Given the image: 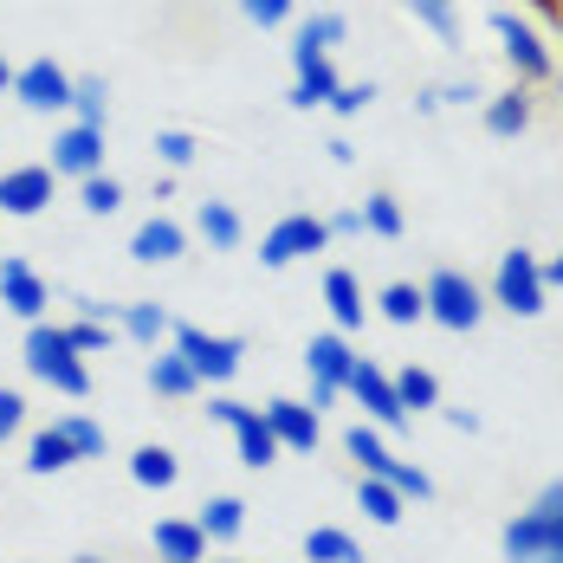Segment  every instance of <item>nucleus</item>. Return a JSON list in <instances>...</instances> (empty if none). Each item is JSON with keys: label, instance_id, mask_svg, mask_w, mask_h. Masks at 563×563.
I'll return each mask as SVG.
<instances>
[{"label": "nucleus", "instance_id": "obj_1", "mask_svg": "<svg viewBox=\"0 0 563 563\" xmlns=\"http://www.w3.org/2000/svg\"><path fill=\"white\" fill-rule=\"evenodd\" d=\"M20 356H26V369L46 383V389L58 395H91V369H85V356L71 350V338H65V324H26V338H20Z\"/></svg>", "mask_w": 563, "mask_h": 563}, {"label": "nucleus", "instance_id": "obj_2", "mask_svg": "<svg viewBox=\"0 0 563 563\" xmlns=\"http://www.w3.org/2000/svg\"><path fill=\"white\" fill-rule=\"evenodd\" d=\"M486 305H499L511 318H544L551 305V285H544V260L531 246H506L493 279H486Z\"/></svg>", "mask_w": 563, "mask_h": 563}, {"label": "nucleus", "instance_id": "obj_3", "mask_svg": "<svg viewBox=\"0 0 563 563\" xmlns=\"http://www.w3.org/2000/svg\"><path fill=\"white\" fill-rule=\"evenodd\" d=\"M421 305H428V324H441L453 338L479 331V318L493 311V305H486V285L466 279L460 266H434V273L421 279Z\"/></svg>", "mask_w": 563, "mask_h": 563}, {"label": "nucleus", "instance_id": "obj_4", "mask_svg": "<svg viewBox=\"0 0 563 563\" xmlns=\"http://www.w3.org/2000/svg\"><path fill=\"white\" fill-rule=\"evenodd\" d=\"M493 33H499V53H506L511 65V85H551L558 78V58H551V46H544V33L531 26V20H518L511 7H499L493 13Z\"/></svg>", "mask_w": 563, "mask_h": 563}, {"label": "nucleus", "instance_id": "obj_5", "mask_svg": "<svg viewBox=\"0 0 563 563\" xmlns=\"http://www.w3.org/2000/svg\"><path fill=\"white\" fill-rule=\"evenodd\" d=\"M169 343L188 356V369L201 376V389H227L246 363V343L240 338H221V331H201V324H175Z\"/></svg>", "mask_w": 563, "mask_h": 563}, {"label": "nucleus", "instance_id": "obj_6", "mask_svg": "<svg viewBox=\"0 0 563 563\" xmlns=\"http://www.w3.org/2000/svg\"><path fill=\"white\" fill-rule=\"evenodd\" d=\"M208 421H221L227 434H233V448H240V466L266 473V466L279 460V441H273V428H266V415H260L253 401H233V395H214V401H208Z\"/></svg>", "mask_w": 563, "mask_h": 563}, {"label": "nucleus", "instance_id": "obj_7", "mask_svg": "<svg viewBox=\"0 0 563 563\" xmlns=\"http://www.w3.org/2000/svg\"><path fill=\"white\" fill-rule=\"evenodd\" d=\"M331 246V227L324 214H285L260 233V266L266 273H285V266H298V260H311V253H324Z\"/></svg>", "mask_w": 563, "mask_h": 563}, {"label": "nucleus", "instance_id": "obj_8", "mask_svg": "<svg viewBox=\"0 0 563 563\" xmlns=\"http://www.w3.org/2000/svg\"><path fill=\"white\" fill-rule=\"evenodd\" d=\"M305 376H311V408H331L350 383V369H356V343L343 338V331H318V338L305 343Z\"/></svg>", "mask_w": 563, "mask_h": 563}, {"label": "nucleus", "instance_id": "obj_9", "mask_svg": "<svg viewBox=\"0 0 563 563\" xmlns=\"http://www.w3.org/2000/svg\"><path fill=\"white\" fill-rule=\"evenodd\" d=\"M7 98L33 117L71 111V71H65L58 58H26V65H13V91H7Z\"/></svg>", "mask_w": 563, "mask_h": 563}, {"label": "nucleus", "instance_id": "obj_10", "mask_svg": "<svg viewBox=\"0 0 563 563\" xmlns=\"http://www.w3.org/2000/svg\"><path fill=\"white\" fill-rule=\"evenodd\" d=\"M343 395L363 408V421H369V428H408V408H401V395H395V376L383 369V363L356 356V369H350Z\"/></svg>", "mask_w": 563, "mask_h": 563}, {"label": "nucleus", "instance_id": "obj_11", "mask_svg": "<svg viewBox=\"0 0 563 563\" xmlns=\"http://www.w3.org/2000/svg\"><path fill=\"white\" fill-rule=\"evenodd\" d=\"M53 188H58V175L46 163H20V169L0 175V214L7 221H40L53 208Z\"/></svg>", "mask_w": 563, "mask_h": 563}, {"label": "nucleus", "instance_id": "obj_12", "mask_svg": "<svg viewBox=\"0 0 563 563\" xmlns=\"http://www.w3.org/2000/svg\"><path fill=\"white\" fill-rule=\"evenodd\" d=\"M338 65L331 53H305V46H291V91H285V104L291 111H318V104H331L338 98Z\"/></svg>", "mask_w": 563, "mask_h": 563}, {"label": "nucleus", "instance_id": "obj_13", "mask_svg": "<svg viewBox=\"0 0 563 563\" xmlns=\"http://www.w3.org/2000/svg\"><path fill=\"white\" fill-rule=\"evenodd\" d=\"M53 175H71V181H85V175H104V130H91V123H65L53 130Z\"/></svg>", "mask_w": 563, "mask_h": 563}, {"label": "nucleus", "instance_id": "obj_14", "mask_svg": "<svg viewBox=\"0 0 563 563\" xmlns=\"http://www.w3.org/2000/svg\"><path fill=\"white\" fill-rule=\"evenodd\" d=\"M0 305H7L20 324H40V318H46V305H53V285L40 279L20 253H13V260H0Z\"/></svg>", "mask_w": 563, "mask_h": 563}, {"label": "nucleus", "instance_id": "obj_15", "mask_svg": "<svg viewBox=\"0 0 563 563\" xmlns=\"http://www.w3.org/2000/svg\"><path fill=\"white\" fill-rule=\"evenodd\" d=\"M260 415H266V428H273L279 453H318V441H324V428H318V408H311V401L279 395V401H266Z\"/></svg>", "mask_w": 563, "mask_h": 563}, {"label": "nucleus", "instance_id": "obj_16", "mask_svg": "<svg viewBox=\"0 0 563 563\" xmlns=\"http://www.w3.org/2000/svg\"><path fill=\"white\" fill-rule=\"evenodd\" d=\"M188 253V227L169 221V214H150V221L130 233V260L136 266H175Z\"/></svg>", "mask_w": 563, "mask_h": 563}, {"label": "nucleus", "instance_id": "obj_17", "mask_svg": "<svg viewBox=\"0 0 563 563\" xmlns=\"http://www.w3.org/2000/svg\"><path fill=\"white\" fill-rule=\"evenodd\" d=\"M324 305H331V331H363V318H369V305H363V285H356V273L350 266H331L324 273Z\"/></svg>", "mask_w": 563, "mask_h": 563}, {"label": "nucleus", "instance_id": "obj_18", "mask_svg": "<svg viewBox=\"0 0 563 563\" xmlns=\"http://www.w3.org/2000/svg\"><path fill=\"white\" fill-rule=\"evenodd\" d=\"M150 544H156V563H208V538L195 518H156Z\"/></svg>", "mask_w": 563, "mask_h": 563}, {"label": "nucleus", "instance_id": "obj_19", "mask_svg": "<svg viewBox=\"0 0 563 563\" xmlns=\"http://www.w3.org/2000/svg\"><path fill=\"white\" fill-rule=\"evenodd\" d=\"M479 117H486V136L511 143V136L531 130V91H525V85H506V91H493V98L479 104Z\"/></svg>", "mask_w": 563, "mask_h": 563}, {"label": "nucleus", "instance_id": "obj_20", "mask_svg": "<svg viewBox=\"0 0 563 563\" xmlns=\"http://www.w3.org/2000/svg\"><path fill=\"white\" fill-rule=\"evenodd\" d=\"M117 331L130 343H143V350H156V343L169 338L175 324H169V311L156 305V298H130V305H117V318H111Z\"/></svg>", "mask_w": 563, "mask_h": 563}, {"label": "nucleus", "instance_id": "obj_21", "mask_svg": "<svg viewBox=\"0 0 563 563\" xmlns=\"http://www.w3.org/2000/svg\"><path fill=\"white\" fill-rule=\"evenodd\" d=\"M150 389L169 395V401H188V395H201V376L188 369V356L181 350H150Z\"/></svg>", "mask_w": 563, "mask_h": 563}, {"label": "nucleus", "instance_id": "obj_22", "mask_svg": "<svg viewBox=\"0 0 563 563\" xmlns=\"http://www.w3.org/2000/svg\"><path fill=\"white\" fill-rule=\"evenodd\" d=\"M356 506H363L369 525H383V531H395V525L408 518V499L395 493L389 479H369V473H356Z\"/></svg>", "mask_w": 563, "mask_h": 563}, {"label": "nucleus", "instance_id": "obj_23", "mask_svg": "<svg viewBox=\"0 0 563 563\" xmlns=\"http://www.w3.org/2000/svg\"><path fill=\"white\" fill-rule=\"evenodd\" d=\"M369 311H376V318H389L395 331H415V324H428V305H421V285H408V279L383 285Z\"/></svg>", "mask_w": 563, "mask_h": 563}, {"label": "nucleus", "instance_id": "obj_24", "mask_svg": "<svg viewBox=\"0 0 563 563\" xmlns=\"http://www.w3.org/2000/svg\"><path fill=\"white\" fill-rule=\"evenodd\" d=\"M195 525H201V538H208V544H233V538L246 531V499H233V493H214L208 506L195 511Z\"/></svg>", "mask_w": 563, "mask_h": 563}, {"label": "nucleus", "instance_id": "obj_25", "mask_svg": "<svg viewBox=\"0 0 563 563\" xmlns=\"http://www.w3.org/2000/svg\"><path fill=\"white\" fill-rule=\"evenodd\" d=\"M195 227H201V240H208L214 253H233V246L246 240V221H240L233 201H201V208H195Z\"/></svg>", "mask_w": 563, "mask_h": 563}, {"label": "nucleus", "instance_id": "obj_26", "mask_svg": "<svg viewBox=\"0 0 563 563\" xmlns=\"http://www.w3.org/2000/svg\"><path fill=\"white\" fill-rule=\"evenodd\" d=\"M130 479H136V486H150V493H169L175 479H181V460H175L163 441H143V448L130 453Z\"/></svg>", "mask_w": 563, "mask_h": 563}, {"label": "nucleus", "instance_id": "obj_27", "mask_svg": "<svg viewBox=\"0 0 563 563\" xmlns=\"http://www.w3.org/2000/svg\"><path fill=\"white\" fill-rule=\"evenodd\" d=\"M305 563H369V558H363V544H356L350 531L311 525V531H305Z\"/></svg>", "mask_w": 563, "mask_h": 563}, {"label": "nucleus", "instance_id": "obj_28", "mask_svg": "<svg viewBox=\"0 0 563 563\" xmlns=\"http://www.w3.org/2000/svg\"><path fill=\"white\" fill-rule=\"evenodd\" d=\"M65 466H78V453H71V441L58 434V421H53V428H40V434L26 441V473L46 479V473H65Z\"/></svg>", "mask_w": 563, "mask_h": 563}, {"label": "nucleus", "instance_id": "obj_29", "mask_svg": "<svg viewBox=\"0 0 563 563\" xmlns=\"http://www.w3.org/2000/svg\"><path fill=\"white\" fill-rule=\"evenodd\" d=\"M415 26H428L441 46H460V0H401Z\"/></svg>", "mask_w": 563, "mask_h": 563}, {"label": "nucleus", "instance_id": "obj_30", "mask_svg": "<svg viewBox=\"0 0 563 563\" xmlns=\"http://www.w3.org/2000/svg\"><path fill=\"white\" fill-rule=\"evenodd\" d=\"M389 376H395V395H401V408H408V415H428V408H441V383H434V369L408 363V369H389Z\"/></svg>", "mask_w": 563, "mask_h": 563}, {"label": "nucleus", "instance_id": "obj_31", "mask_svg": "<svg viewBox=\"0 0 563 563\" xmlns=\"http://www.w3.org/2000/svg\"><path fill=\"white\" fill-rule=\"evenodd\" d=\"M71 123H91V130L111 123V85L104 78H71Z\"/></svg>", "mask_w": 563, "mask_h": 563}, {"label": "nucleus", "instance_id": "obj_32", "mask_svg": "<svg viewBox=\"0 0 563 563\" xmlns=\"http://www.w3.org/2000/svg\"><path fill=\"white\" fill-rule=\"evenodd\" d=\"M343 453L356 460V473H383V466H389V448H383V428H369V421L343 428Z\"/></svg>", "mask_w": 563, "mask_h": 563}, {"label": "nucleus", "instance_id": "obj_33", "mask_svg": "<svg viewBox=\"0 0 563 563\" xmlns=\"http://www.w3.org/2000/svg\"><path fill=\"white\" fill-rule=\"evenodd\" d=\"M363 233H376V240H401L408 233V214H401V201L395 195H363Z\"/></svg>", "mask_w": 563, "mask_h": 563}, {"label": "nucleus", "instance_id": "obj_34", "mask_svg": "<svg viewBox=\"0 0 563 563\" xmlns=\"http://www.w3.org/2000/svg\"><path fill=\"white\" fill-rule=\"evenodd\" d=\"M369 479H389L408 506H428V499H434V479H428L415 460H395V453H389V466H383V473H369Z\"/></svg>", "mask_w": 563, "mask_h": 563}, {"label": "nucleus", "instance_id": "obj_35", "mask_svg": "<svg viewBox=\"0 0 563 563\" xmlns=\"http://www.w3.org/2000/svg\"><path fill=\"white\" fill-rule=\"evenodd\" d=\"M58 434L71 441L78 460H104V448H111L104 441V421H91V415H58Z\"/></svg>", "mask_w": 563, "mask_h": 563}, {"label": "nucleus", "instance_id": "obj_36", "mask_svg": "<svg viewBox=\"0 0 563 563\" xmlns=\"http://www.w3.org/2000/svg\"><path fill=\"white\" fill-rule=\"evenodd\" d=\"M78 208L98 214V221H111L117 208H123V181H117V175H85V181H78Z\"/></svg>", "mask_w": 563, "mask_h": 563}, {"label": "nucleus", "instance_id": "obj_37", "mask_svg": "<svg viewBox=\"0 0 563 563\" xmlns=\"http://www.w3.org/2000/svg\"><path fill=\"white\" fill-rule=\"evenodd\" d=\"M195 156H201V143H195V130H156V163H163V169L169 175H181L188 169V163H195Z\"/></svg>", "mask_w": 563, "mask_h": 563}, {"label": "nucleus", "instance_id": "obj_38", "mask_svg": "<svg viewBox=\"0 0 563 563\" xmlns=\"http://www.w3.org/2000/svg\"><path fill=\"white\" fill-rule=\"evenodd\" d=\"M343 33H350V26H343V13H311V20L298 26V40H291V46H305V53H331V46H343Z\"/></svg>", "mask_w": 563, "mask_h": 563}, {"label": "nucleus", "instance_id": "obj_39", "mask_svg": "<svg viewBox=\"0 0 563 563\" xmlns=\"http://www.w3.org/2000/svg\"><path fill=\"white\" fill-rule=\"evenodd\" d=\"M65 338H71V350L78 356H104L117 343V324H98V318H78V324H65Z\"/></svg>", "mask_w": 563, "mask_h": 563}, {"label": "nucleus", "instance_id": "obj_40", "mask_svg": "<svg viewBox=\"0 0 563 563\" xmlns=\"http://www.w3.org/2000/svg\"><path fill=\"white\" fill-rule=\"evenodd\" d=\"M369 104H376V78H343L338 98H331L324 111H338V117H363Z\"/></svg>", "mask_w": 563, "mask_h": 563}, {"label": "nucleus", "instance_id": "obj_41", "mask_svg": "<svg viewBox=\"0 0 563 563\" xmlns=\"http://www.w3.org/2000/svg\"><path fill=\"white\" fill-rule=\"evenodd\" d=\"M291 7H298V0H240V13H246V20H253L260 33L285 26V20H291Z\"/></svg>", "mask_w": 563, "mask_h": 563}, {"label": "nucleus", "instance_id": "obj_42", "mask_svg": "<svg viewBox=\"0 0 563 563\" xmlns=\"http://www.w3.org/2000/svg\"><path fill=\"white\" fill-rule=\"evenodd\" d=\"M20 428H26V395H20V389H0V448H7Z\"/></svg>", "mask_w": 563, "mask_h": 563}, {"label": "nucleus", "instance_id": "obj_43", "mask_svg": "<svg viewBox=\"0 0 563 563\" xmlns=\"http://www.w3.org/2000/svg\"><path fill=\"white\" fill-rule=\"evenodd\" d=\"M324 227H331V240H356L363 233V208H338V214H324Z\"/></svg>", "mask_w": 563, "mask_h": 563}, {"label": "nucleus", "instance_id": "obj_44", "mask_svg": "<svg viewBox=\"0 0 563 563\" xmlns=\"http://www.w3.org/2000/svg\"><path fill=\"white\" fill-rule=\"evenodd\" d=\"M441 104H486V91L473 78H460V85H441Z\"/></svg>", "mask_w": 563, "mask_h": 563}, {"label": "nucleus", "instance_id": "obj_45", "mask_svg": "<svg viewBox=\"0 0 563 563\" xmlns=\"http://www.w3.org/2000/svg\"><path fill=\"white\" fill-rule=\"evenodd\" d=\"M448 428L453 434H479V415L473 408H448Z\"/></svg>", "mask_w": 563, "mask_h": 563}, {"label": "nucleus", "instance_id": "obj_46", "mask_svg": "<svg viewBox=\"0 0 563 563\" xmlns=\"http://www.w3.org/2000/svg\"><path fill=\"white\" fill-rule=\"evenodd\" d=\"M544 285H551V291H563V246L544 260Z\"/></svg>", "mask_w": 563, "mask_h": 563}, {"label": "nucleus", "instance_id": "obj_47", "mask_svg": "<svg viewBox=\"0 0 563 563\" xmlns=\"http://www.w3.org/2000/svg\"><path fill=\"white\" fill-rule=\"evenodd\" d=\"M415 111H421V117H434V111H441V85H428V91L415 98Z\"/></svg>", "mask_w": 563, "mask_h": 563}, {"label": "nucleus", "instance_id": "obj_48", "mask_svg": "<svg viewBox=\"0 0 563 563\" xmlns=\"http://www.w3.org/2000/svg\"><path fill=\"white\" fill-rule=\"evenodd\" d=\"M324 150H331V163H338V169H350V163H356V150H350L343 136H338V143H324Z\"/></svg>", "mask_w": 563, "mask_h": 563}, {"label": "nucleus", "instance_id": "obj_49", "mask_svg": "<svg viewBox=\"0 0 563 563\" xmlns=\"http://www.w3.org/2000/svg\"><path fill=\"white\" fill-rule=\"evenodd\" d=\"M13 91V65H7V53H0V98Z\"/></svg>", "mask_w": 563, "mask_h": 563}, {"label": "nucleus", "instance_id": "obj_50", "mask_svg": "<svg viewBox=\"0 0 563 563\" xmlns=\"http://www.w3.org/2000/svg\"><path fill=\"white\" fill-rule=\"evenodd\" d=\"M71 563H104V558H98V551H78V558H71Z\"/></svg>", "mask_w": 563, "mask_h": 563}, {"label": "nucleus", "instance_id": "obj_51", "mask_svg": "<svg viewBox=\"0 0 563 563\" xmlns=\"http://www.w3.org/2000/svg\"><path fill=\"white\" fill-rule=\"evenodd\" d=\"M544 563H563V558H544Z\"/></svg>", "mask_w": 563, "mask_h": 563}, {"label": "nucleus", "instance_id": "obj_52", "mask_svg": "<svg viewBox=\"0 0 563 563\" xmlns=\"http://www.w3.org/2000/svg\"><path fill=\"white\" fill-rule=\"evenodd\" d=\"M227 563H233V558H227Z\"/></svg>", "mask_w": 563, "mask_h": 563}]
</instances>
